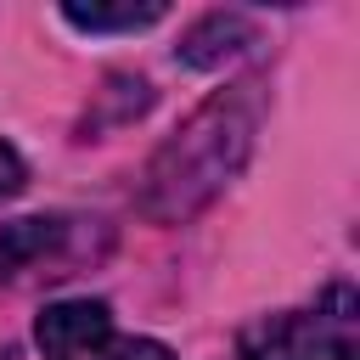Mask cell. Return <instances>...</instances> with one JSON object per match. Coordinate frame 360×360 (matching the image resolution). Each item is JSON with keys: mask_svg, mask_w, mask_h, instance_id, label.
Here are the masks:
<instances>
[{"mask_svg": "<svg viewBox=\"0 0 360 360\" xmlns=\"http://www.w3.org/2000/svg\"><path fill=\"white\" fill-rule=\"evenodd\" d=\"M163 17V6H62V22H73L79 34H135L152 28Z\"/></svg>", "mask_w": 360, "mask_h": 360, "instance_id": "obj_5", "label": "cell"}, {"mask_svg": "<svg viewBox=\"0 0 360 360\" xmlns=\"http://www.w3.org/2000/svg\"><path fill=\"white\" fill-rule=\"evenodd\" d=\"M354 315H360L354 287L332 281L304 309L259 315L236 338V354L242 360H354Z\"/></svg>", "mask_w": 360, "mask_h": 360, "instance_id": "obj_2", "label": "cell"}, {"mask_svg": "<svg viewBox=\"0 0 360 360\" xmlns=\"http://www.w3.org/2000/svg\"><path fill=\"white\" fill-rule=\"evenodd\" d=\"M45 360H174L158 338L118 332L112 309L101 298H56L34 321Z\"/></svg>", "mask_w": 360, "mask_h": 360, "instance_id": "obj_3", "label": "cell"}, {"mask_svg": "<svg viewBox=\"0 0 360 360\" xmlns=\"http://www.w3.org/2000/svg\"><path fill=\"white\" fill-rule=\"evenodd\" d=\"M22 186H28V163L11 141H0V197H17Z\"/></svg>", "mask_w": 360, "mask_h": 360, "instance_id": "obj_6", "label": "cell"}, {"mask_svg": "<svg viewBox=\"0 0 360 360\" xmlns=\"http://www.w3.org/2000/svg\"><path fill=\"white\" fill-rule=\"evenodd\" d=\"M242 45H253V22L242 11H208L186 39H180V62L186 68H219L225 56H236Z\"/></svg>", "mask_w": 360, "mask_h": 360, "instance_id": "obj_4", "label": "cell"}, {"mask_svg": "<svg viewBox=\"0 0 360 360\" xmlns=\"http://www.w3.org/2000/svg\"><path fill=\"white\" fill-rule=\"evenodd\" d=\"M264 79L248 73L225 90H214L141 169V191L135 208L152 225H186L191 214H202L253 158L259 124H264Z\"/></svg>", "mask_w": 360, "mask_h": 360, "instance_id": "obj_1", "label": "cell"}]
</instances>
